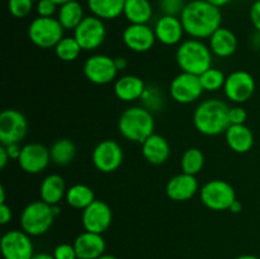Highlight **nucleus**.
<instances>
[{
    "label": "nucleus",
    "mask_w": 260,
    "mask_h": 259,
    "mask_svg": "<svg viewBox=\"0 0 260 259\" xmlns=\"http://www.w3.org/2000/svg\"><path fill=\"white\" fill-rule=\"evenodd\" d=\"M142 156L152 165H161L170 155L169 142L161 135L152 134L141 144Z\"/></svg>",
    "instance_id": "nucleus-21"
},
{
    "label": "nucleus",
    "mask_w": 260,
    "mask_h": 259,
    "mask_svg": "<svg viewBox=\"0 0 260 259\" xmlns=\"http://www.w3.org/2000/svg\"><path fill=\"white\" fill-rule=\"evenodd\" d=\"M65 180L58 174H50L42 180L40 185V196L43 202L48 205H60L62 198L66 196Z\"/></svg>",
    "instance_id": "nucleus-25"
},
{
    "label": "nucleus",
    "mask_w": 260,
    "mask_h": 259,
    "mask_svg": "<svg viewBox=\"0 0 260 259\" xmlns=\"http://www.w3.org/2000/svg\"><path fill=\"white\" fill-rule=\"evenodd\" d=\"M225 136L229 147L238 154H246L254 146V135L246 124H230Z\"/></svg>",
    "instance_id": "nucleus-23"
},
{
    "label": "nucleus",
    "mask_w": 260,
    "mask_h": 259,
    "mask_svg": "<svg viewBox=\"0 0 260 259\" xmlns=\"http://www.w3.org/2000/svg\"><path fill=\"white\" fill-rule=\"evenodd\" d=\"M246 118H248V113L245 109L241 106H234L230 107L229 111V119H230V124H245Z\"/></svg>",
    "instance_id": "nucleus-39"
},
{
    "label": "nucleus",
    "mask_w": 260,
    "mask_h": 259,
    "mask_svg": "<svg viewBox=\"0 0 260 259\" xmlns=\"http://www.w3.org/2000/svg\"><path fill=\"white\" fill-rule=\"evenodd\" d=\"M107 36L104 20L95 15H88L74 30V37L83 51H94L103 45Z\"/></svg>",
    "instance_id": "nucleus-8"
},
{
    "label": "nucleus",
    "mask_w": 260,
    "mask_h": 259,
    "mask_svg": "<svg viewBox=\"0 0 260 259\" xmlns=\"http://www.w3.org/2000/svg\"><path fill=\"white\" fill-rule=\"evenodd\" d=\"M155 119L152 112L145 107H129L118 119V131L131 142L142 144L154 134Z\"/></svg>",
    "instance_id": "nucleus-3"
},
{
    "label": "nucleus",
    "mask_w": 260,
    "mask_h": 259,
    "mask_svg": "<svg viewBox=\"0 0 260 259\" xmlns=\"http://www.w3.org/2000/svg\"><path fill=\"white\" fill-rule=\"evenodd\" d=\"M206 2L211 3V4L215 5V7L217 8H222L225 7V5H228L229 3H230V0H206Z\"/></svg>",
    "instance_id": "nucleus-46"
},
{
    "label": "nucleus",
    "mask_w": 260,
    "mask_h": 259,
    "mask_svg": "<svg viewBox=\"0 0 260 259\" xmlns=\"http://www.w3.org/2000/svg\"><path fill=\"white\" fill-rule=\"evenodd\" d=\"M201 201L212 211L230 210L236 201V193L230 183L222 179H212L200 189Z\"/></svg>",
    "instance_id": "nucleus-7"
},
{
    "label": "nucleus",
    "mask_w": 260,
    "mask_h": 259,
    "mask_svg": "<svg viewBox=\"0 0 260 259\" xmlns=\"http://www.w3.org/2000/svg\"><path fill=\"white\" fill-rule=\"evenodd\" d=\"M84 18L85 15H84L83 5L76 0L58 7L57 19L65 30H75V28L80 24Z\"/></svg>",
    "instance_id": "nucleus-28"
},
{
    "label": "nucleus",
    "mask_w": 260,
    "mask_h": 259,
    "mask_svg": "<svg viewBox=\"0 0 260 259\" xmlns=\"http://www.w3.org/2000/svg\"><path fill=\"white\" fill-rule=\"evenodd\" d=\"M126 0H88L91 15L102 20H112L123 14Z\"/></svg>",
    "instance_id": "nucleus-27"
},
{
    "label": "nucleus",
    "mask_w": 260,
    "mask_h": 259,
    "mask_svg": "<svg viewBox=\"0 0 260 259\" xmlns=\"http://www.w3.org/2000/svg\"><path fill=\"white\" fill-rule=\"evenodd\" d=\"M146 85L136 75H123L114 83V94L122 102H135L141 99Z\"/></svg>",
    "instance_id": "nucleus-24"
},
{
    "label": "nucleus",
    "mask_w": 260,
    "mask_h": 259,
    "mask_svg": "<svg viewBox=\"0 0 260 259\" xmlns=\"http://www.w3.org/2000/svg\"><path fill=\"white\" fill-rule=\"evenodd\" d=\"M36 12L38 17H53L56 12H58V5L52 0H37L36 2Z\"/></svg>",
    "instance_id": "nucleus-37"
},
{
    "label": "nucleus",
    "mask_w": 260,
    "mask_h": 259,
    "mask_svg": "<svg viewBox=\"0 0 260 259\" xmlns=\"http://www.w3.org/2000/svg\"><path fill=\"white\" fill-rule=\"evenodd\" d=\"M208 40L211 51L217 57H230L238 50V37L229 28L220 27Z\"/></svg>",
    "instance_id": "nucleus-22"
},
{
    "label": "nucleus",
    "mask_w": 260,
    "mask_h": 259,
    "mask_svg": "<svg viewBox=\"0 0 260 259\" xmlns=\"http://www.w3.org/2000/svg\"><path fill=\"white\" fill-rule=\"evenodd\" d=\"M235 259H260V258L256 255H251V254H244V255L236 256Z\"/></svg>",
    "instance_id": "nucleus-48"
},
{
    "label": "nucleus",
    "mask_w": 260,
    "mask_h": 259,
    "mask_svg": "<svg viewBox=\"0 0 260 259\" xmlns=\"http://www.w3.org/2000/svg\"><path fill=\"white\" fill-rule=\"evenodd\" d=\"M250 20L256 30L260 33V0H255L250 8Z\"/></svg>",
    "instance_id": "nucleus-40"
},
{
    "label": "nucleus",
    "mask_w": 260,
    "mask_h": 259,
    "mask_svg": "<svg viewBox=\"0 0 260 259\" xmlns=\"http://www.w3.org/2000/svg\"><path fill=\"white\" fill-rule=\"evenodd\" d=\"M51 161L50 149L38 142H29L22 146L18 164L28 174H38L48 167Z\"/></svg>",
    "instance_id": "nucleus-16"
},
{
    "label": "nucleus",
    "mask_w": 260,
    "mask_h": 259,
    "mask_svg": "<svg viewBox=\"0 0 260 259\" xmlns=\"http://www.w3.org/2000/svg\"><path fill=\"white\" fill-rule=\"evenodd\" d=\"M228 76L223 74V71H221L220 69L216 68H210L208 70H206L202 75H200L201 84H202V88L205 91H217L221 88H223L225 85V81Z\"/></svg>",
    "instance_id": "nucleus-33"
},
{
    "label": "nucleus",
    "mask_w": 260,
    "mask_h": 259,
    "mask_svg": "<svg viewBox=\"0 0 260 259\" xmlns=\"http://www.w3.org/2000/svg\"><path fill=\"white\" fill-rule=\"evenodd\" d=\"M98 259H117L116 256H113V255H109V254H103V255L101 256V258H98Z\"/></svg>",
    "instance_id": "nucleus-51"
},
{
    "label": "nucleus",
    "mask_w": 260,
    "mask_h": 259,
    "mask_svg": "<svg viewBox=\"0 0 260 259\" xmlns=\"http://www.w3.org/2000/svg\"><path fill=\"white\" fill-rule=\"evenodd\" d=\"M230 211H231V212H233V213H239V212H241V211H243V203H241L240 201L236 200L235 202H234L233 205H231Z\"/></svg>",
    "instance_id": "nucleus-45"
},
{
    "label": "nucleus",
    "mask_w": 260,
    "mask_h": 259,
    "mask_svg": "<svg viewBox=\"0 0 260 259\" xmlns=\"http://www.w3.org/2000/svg\"><path fill=\"white\" fill-rule=\"evenodd\" d=\"M118 74L116 60L111 56L91 55L84 63V75L90 83L96 85H106L112 83Z\"/></svg>",
    "instance_id": "nucleus-10"
},
{
    "label": "nucleus",
    "mask_w": 260,
    "mask_h": 259,
    "mask_svg": "<svg viewBox=\"0 0 260 259\" xmlns=\"http://www.w3.org/2000/svg\"><path fill=\"white\" fill-rule=\"evenodd\" d=\"M124 46L132 52H147L154 47L156 42L154 28L149 24H129L122 33Z\"/></svg>",
    "instance_id": "nucleus-17"
},
{
    "label": "nucleus",
    "mask_w": 260,
    "mask_h": 259,
    "mask_svg": "<svg viewBox=\"0 0 260 259\" xmlns=\"http://www.w3.org/2000/svg\"><path fill=\"white\" fill-rule=\"evenodd\" d=\"M226 98L236 104H243L251 99L255 93V80L248 71L238 70L226 78L223 85Z\"/></svg>",
    "instance_id": "nucleus-12"
},
{
    "label": "nucleus",
    "mask_w": 260,
    "mask_h": 259,
    "mask_svg": "<svg viewBox=\"0 0 260 259\" xmlns=\"http://www.w3.org/2000/svg\"><path fill=\"white\" fill-rule=\"evenodd\" d=\"M12 208L7 203H0V222L7 225L12 220Z\"/></svg>",
    "instance_id": "nucleus-41"
},
{
    "label": "nucleus",
    "mask_w": 260,
    "mask_h": 259,
    "mask_svg": "<svg viewBox=\"0 0 260 259\" xmlns=\"http://www.w3.org/2000/svg\"><path fill=\"white\" fill-rule=\"evenodd\" d=\"M10 157L9 155H8V151L7 149H5L4 145H2L0 146V169H4L5 167H7V164L9 163Z\"/></svg>",
    "instance_id": "nucleus-43"
},
{
    "label": "nucleus",
    "mask_w": 260,
    "mask_h": 259,
    "mask_svg": "<svg viewBox=\"0 0 260 259\" xmlns=\"http://www.w3.org/2000/svg\"><path fill=\"white\" fill-rule=\"evenodd\" d=\"M212 51L202 40L192 38L183 41L178 47L175 58L183 73L202 75L206 70L212 68Z\"/></svg>",
    "instance_id": "nucleus-4"
},
{
    "label": "nucleus",
    "mask_w": 260,
    "mask_h": 259,
    "mask_svg": "<svg viewBox=\"0 0 260 259\" xmlns=\"http://www.w3.org/2000/svg\"><path fill=\"white\" fill-rule=\"evenodd\" d=\"M0 248L4 259H32L35 255L30 236L23 230L5 233L0 241Z\"/></svg>",
    "instance_id": "nucleus-14"
},
{
    "label": "nucleus",
    "mask_w": 260,
    "mask_h": 259,
    "mask_svg": "<svg viewBox=\"0 0 260 259\" xmlns=\"http://www.w3.org/2000/svg\"><path fill=\"white\" fill-rule=\"evenodd\" d=\"M200 190V184L196 175L180 173L170 178L167 184V196L175 202H184L190 200Z\"/></svg>",
    "instance_id": "nucleus-18"
},
{
    "label": "nucleus",
    "mask_w": 260,
    "mask_h": 259,
    "mask_svg": "<svg viewBox=\"0 0 260 259\" xmlns=\"http://www.w3.org/2000/svg\"><path fill=\"white\" fill-rule=\"evenodd\" d=\"M28 131L24 114L17 109H4L0 113V142L2 145L20 144Z\"/></svg>",
    "instance_id": "nucleus-9"
},
{
    "label": "nucleus",
    "mask_w": 260,
    "mask_h": 259,
    "mask_svg": "<svg viewBox=\"0 0 260 259\" xmlns=\"http://www.w3.org/2000/svg\"><path fill=\"white\" fill-rule=\"evenodd\" d=\"M65 200L69 206L76 210H85L95 201V195L90 187L85 184H74L68 188Z\"/></svg>",
    "instance_id": "nucleus-29"
},
{
    "label": "nucleus",
    "mask_w": 260,
    "mask_h": 259,
    "mask_svg": "<svg viewBox=\"0 0 260 259\" xmlns=\"http://www.w3.org/2000/svg\"><path fill=\"white\" fill-rule=\"evenodd\" d=\"M52 255L55 256V259H78V254H76L74 244L71 245V244L68 243L60 244V245L56 246Z\"/></svg>",
    "instance_id": "nucleus-38"
},
{
    "label": "nucleus",
    "mask_w": 260,
    "mask_h": 259,
    "mask_svg": "<svg viewBox=\"0 0 260 259\" xmlns=\"http://www.w3.org/2000/svg\"><path fill=\"white\" fill-rule=\"evenodd\" d=\"M51 161L58 167L70 164L76 155V146L70 139L56 140L50 147Z\"/></svg>",
    "instance_id": "nucleus-30"
},
{
    "label": "nucleus",
    "mask_w": 260,
    "mask_h": 259,
    "mask_svg": "<svg viewBox=\"0 0 260 259\" xmlns=\"http://www.w3.org/2000/svg\"><path fill=\"white\" fill-rule=\"evenodd\" d=\"M5 149H7L10 160H17L18 161V159H19V156H20V152H22V146H20V144L7 145V146H5Z\"/></svg>",
    "instance_id": "nucleus-42"
},
{
    "label": "nucleus",
    "mask_w": 260,
    "mask_h": 259,
    "mask_svg": "<svg viewBox=\"0 0 260 259\" xmlns=\"http://www.w3.org/2000/svg\"><path fill=\"white\" fill-rule=\"evenodd\" d=\"M32 259H55V256L48 253H38L32 256Z\"/></svg>",
    "instance_id": "nucleus-47"
},
{
    "label": "nucleus",
    "mask_w": 260,
    "mask_h": 259,
    "mask_svg": "<svg viewBox=\"0 0 260 259\" xmlns=\"http://www.w3.org/2000/svg\"><path fill=\"white\" fill-rule=\"evenodd\" d=\"M230 107L217 98L207 99L200 103L193 113L194 127L206 136H218L226 132L230 126L229 119Z\"/></svg>",
    "instance_id": "nucleus-2"
},
{
    "label": "nucleus",
    "mask_w": 260,
    "mask_h": 259,
    "mask_svg": "<svg viewBox=\"0 0 260 259\" xmlns=\"http://www.w3.org/2000/svg\"><path fill=\"white\" fill-rule=\"evenodd\" d=\"M142 107H145L146 109H149L150 112L160 111L164 106V94L161 93L157 86L150 85L146 86L144 94L141 96Z\"/></svg>",
    "instance_id": "nucleus-34"
},
{
    "label": "nucleus",
    "mask_w": 260,
    "mask_h": 259,
    "mask_svg": "<svg viewBox=\"0 0 260 259\" xmlns=\"http://www.w3.org/2000/svg\"><path fill=\"white\" fill-rule=\"evenodd\" d=\"M91 161L99 172L113 173L123 163V150L114 140H103L94 147Z\"/></svg>",
    "instance_id": "nucleus-11"
},
{
    "label": "nucleus",
    "mask_w": 260,
    "mask_h": 259,
    "mask_svg": "<svg viewBox=\"0 0 260 259\" xmlns=\"http://www.w3.org/2000/svg\"><path fill=\"white\" fill-rule=\"evenodd\" d=\"M152 5L149 0H126L123 15L129 24H147L152 18Z\"/></svg>",
    "instance_id": "nucleus-26"
},
{
    "label": "nucleus",
    "mask_w": 260,
    "mask_h": 259,
    "mask_svg": "<svg viewBox=\"0 0 260 259\" xmlns=\"http://www.w3.org/2000/svg\"><path fill=\"white\" fill-rule=\"evenodd\" d=\"M63 27L57 18L37 17L28 27V37L30 42L40 48H55L63 38Z\"/></svg>",
    "instance_id": "nucleus-6"
},
{
    "label": "nucleus",
    "mask_w": 260,
    "mask_h": 259,
    "mask_svg": "<svg viewBox=\"0 0 260 259\" xmlns=\"http://www.w3.org/2000/svg\"><path fill=\"white\" fill-rule=\"evenodd\" d=\"M52 2L56 3V4H57L58 7H60V5L66 4V3H69V2H73V0H52Z\"/></svg>",
    "instance_id": "nucleus-50"
},
{
    "label": "nucleus",
    "mask_w": 260,
    "mask_h": 259,
    "mask_svg": "<svg viewBox=\"0 0 260 259\" xmlns=\"http://www.w3.org/2000/svg\"><path fill=\"white\" fill-rule=\"evenodd\" d=\"M113 218L111 207L101 200H95L90 206L83 210L81 223L85 231L95 234H103L109 229Z\"/></svg>",
    "instance_id": "nucleus-15"
},
{
    "label": "nucleus",
    "mask_w": 260,
    "mask_h": 259,
    "mask_svg": "<svg viewBox=\"0 0 260 259\" xmlns=\"http://www.w3.org/2000/svg\"><path fill=\"white\" fill-rule=\"evenodd\" d=\"M185 5H187L185 0H159V8L162 12V15L180 17Z\"/></svg>",
    "instance_id": "nucleus-36"
},
{
    "label": "nucleus",
    "mask_w": 260,
    "mask_h": 259,
    "mask_svg": "<svg viewBox=\"0 0 260 259\" xmlns=\"http://www.w3.org/2000/svg\"><path fill=\"white\" fill-rule=\"evenodd\" d=\"M81 47L75 37H63L57 45L55 46V53L57 58L65 62H71L79 57L81 52Z\"/></svg>",
    "instance_id": "nucleus-32"
},
{
    "label": "nucleus",
    "mask_w": 260,
    "mask_h": 259,
    "mask_svg": "<svg viewBox=\"0 0 260 259\" xmlns=\"http://www.w3.org/2000/svg\"><path fill=\"white\" fill-rule=\"evenodd\" d=\"M78 259H98L106 251V240L102 234L84 231L74 241Z\"/></svg>",
    "instance_id": "nucleus-20"
},
{
    "label": "nucleus",
    "mask_w": 260,
    "mask_h": 259,
    "mask_svg": "<svg viewBox=\"0 0 260 259\" xmlns=\"http://www.w3.org/2000/svg\"><path fill=\"white\" fill-rule=\"evenodd\" d=\"M205 167V155L202 150L197 147H190L185 150L180 160V168L183 173H187L190 175H197Z\"/></svg>",
    "instance_id": "nucleus-31"
},
{
    "label": "nucleus",
    "mask_w": 260,
    "mask_h": 259,
    "mask_svg": "<svg viewBox=\"0 0 260 259\" xmlns=\"http://www.w3.org/2000/svg\"><path fill=\"white\" fill-rule=\"evenodd\" d=\"M185 33L192 38L205 40L210 38L222 22L220 8L215 7L206 0H192L187 3L180 14Z\"/></svg>",
    "instance_id": "nucleus-1"
},
{
    "label": "nucleus",
    "mask_w": 260,
    "mask_h": 259,
    "mask_svg": "<svg viewBox=\"0 0 260 259\" xmlns=\"http://www.w3.org/2000/svg\"><path fill=\"white\" fill-rule=\"evenodd\" d=\"M52 206L41 201L30 202L20 213V226L29 236H40L47 233L55 220Z\"/></svg>",
    "instance_id": "nucleus-5"
},
{
    "label": "nucleus",
    "mask_w": 260,
    "mask_h": 259,
    "mask_svg": "<svg viewBox=\"0 0 260 259\" xmlns=\"http://www.w3.org/2000/svg\"><path fill=\"white\" fill-rule=\"evenodd\" d=\"M172 98L177 103L190 104L200 99L203 90L200 76L189 73H180L172 80L169 86Z\"/></svg>",
    "instance_id": "nucleus-13"
},
{
    "label": "nucleus",
    "mask_w": 260,
    "mask_h": 259,
    "mask_svg": "<svg viewBox=\"0 0 260 259\" xmlns=\"http://www.w3.org/2000/svg\"><path fill=\"white\" fill-rule=\"evenodd\" d=\"M114 60H116V66L118 69V71L124 70L127 68V65H128V62H127V60L124 57H117Z\"/></svg>",
    "instance_id": "nucleus-44"
},
{
    "label": "nucleus",
    "mask_w": 260,
    "mask_h": 259,
    "mask_svg": "<svg viewBox=\"0 0 260 259\" xmlns=\"http://www.w3.org/2000/svg\"><path fill=\"white\" fill-rule=\"evenodd\" d=\"M156 41L165 46H174L182 42L183 35L185 33L180 17L174 15H161L155 23L154 27Z\"/></svg>",
    "instance_id": "nucleus-19"
},
{
    "label": "nucleus",
    "mask_w": 260,
    "mask_h": 259,
    "mask_svg": "<svg viewBox=\"0 0 260 259\" xmlns=\"http://www.w3.org/2000/svg\"><path fill=\"white\" fill-rule=\"evenodd\" d=\"M5 200H7V198H5V188L3 187H0V203H5Z\"/></svg>",
    "instance_id": "nucleus-49"
},
{
    "label": "nucleus",
    "mask_w": 260,
    "mask_h": 259,
    "mask_svg": "<svg viewBox=\"0 0 260 259\" xmlns=\"http://www.w3.org/2000/svg\"><path fill=\"white\" fill-rule=\"evenodd\" d=\"M36 0H9L8 2V9L14 18H25L30 14L33 10Z\"/></svg>",
    "instance_id": "nucleus-35"
}]
</instances>
